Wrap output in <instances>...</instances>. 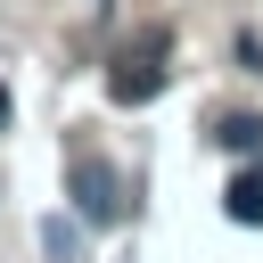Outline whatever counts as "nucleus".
<instances>
[{
  "instance_id": "4",
  "label": "nucleus",
  "mask_w": 263,
  "mask_h": 263,
  "mask_svg": "<svg viewBox=\"0 0 263 263\" xmlns=\"http://www.w3.org/2000/svg\"><path fill=\"white\" fill-rule=\"evenodd\" d=\"M41 255H49V263H74V255H82V214H49V222H41Z\"/></svg>"
},
{
  "instance_id": "5",
  "label": "nucleus",
  "mask_w": 263,
  "mask_h": 263,
  "mask_svg": "<svg viewBox=\"0 0 263 263\" xmlns=\"http://www.w3.org/2000/svg\"><path fill=\"white\" fill-rule=\"evenodd\" d=\"M214 140H222L230 156H255V148H263V115H222V123H214Z\"/></svg>"
},
{
  "instance_id": "7",
  "label": "nucleus",
  "mask_w": 263,
  "mask_h": 263,
  "mask_svg": "<svg viewBox=\"0 0 263 263\" xmlns=\"http://www.w3.org/2000/svg\"><path fill=\"white\" fill-rule=\"evenodd\" d=\"M8 115H16V99H8V82H0V132H8Z\"/></svg>"
},
{
  "instance_id": "6",
  "label": "nucleus",
  "mask_w": 263,
  "mask_h": 263,
  "mask_svg": "<svg viewBox=\"0 0 263 263\" xmlns=\"http://www.w3.org/2000/svg\"><path fill=\"white\" fill-rule=\"evenodd\" d=\"M238 66H247V74H263V33H255V25L238 33Z\"/></svg>"
},
{
  "instance_id": "3",
  "label": "nucleus",
  "mask_w": 263,
  "mask_h": 263,
  "mask_svg": "<svg viewBox=\"0 0 263 263\" xmlns=\"http://www.w3.org/2000/svg\"><path fill=\"white\" fill-rule=\"evenodd\" d=\"M222 214H230L238 230H263V164H238V173H230V189H222Z\"/></svg>"
},
{
  "instance_id": "1",
  "label": "nucleus",
  "mask_w": 263,
  "mask_h": 263,
  "mask_svg": "<svg viewBox=\"0 0 263 263\" xmlns=\"http://www.w3.org/2000/svg\"><path fill=\"white\" fill-rule=\"evenodd\" d=\"M66 197H74V214H82L90 230H115V222L132 214L123 173H115L107 156H90V148H74V156H66Z\"/></svg>"
},
{
  "instance_id": "2",
  "label": "nucleus",
  "mask_w": 263,
  "mask_h": 263,
  "mask_svg": "<svg viewBox=\"0 0 263 263\" xmlns=\"http://www.w3.org/2000/svg\"><path fill=\"white\" fill-rule=\"evenodd\" d=\"M164 49H173V33H164V25L132 33V41H123V58H115V74H107V99H115V107H148V99L164 90Z\"/></svg>"
}]
</instances>
